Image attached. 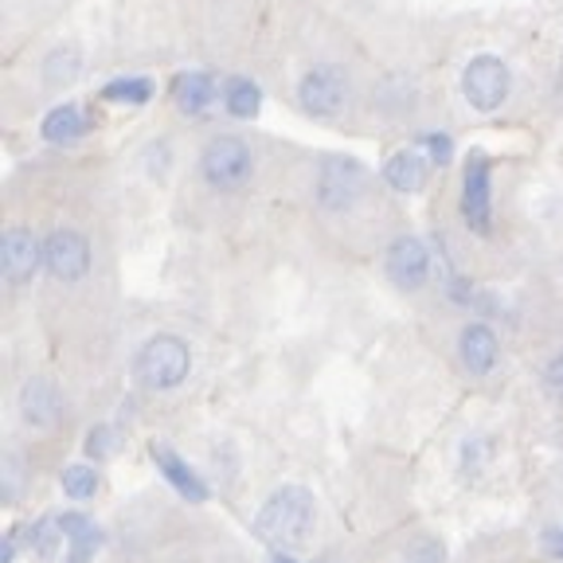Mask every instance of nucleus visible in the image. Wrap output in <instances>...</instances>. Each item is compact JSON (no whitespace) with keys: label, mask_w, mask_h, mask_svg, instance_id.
<instances>
[{"label":"nucleus","mask_w":563,"mask_h":563,"mask_svg":"<svg viewBox=\"0 0 563 563\" xmlns=\"http://www.w3.org/2000/svg\"><path fill=\"white\" fill-rule=\"evenodd\" d=\"M462 216H466L470 231L489 235L493 223V196H489V157L474 153L466 161V180H462Z\"/></svg>","instance_id":"9"},{"label":"nucleus","mask_w":563,"mask_h":563,"mask_svg":"<svg viewBox=\"0 0 563 563\" xmlns=\"http://www.w3.org/2000/svg\"><path fill=\"white\" fill-rule=\"evenodd\" d=\"M274 563H298V560H290L286 552H278V555H274Z\"/></svg>","instance_id":"27"},{"label":"nucleus","mask_w":563,"mask_h":563,"mask_svg":"<svg viewBox=\"0 0 563 563\" xmlns=\"http://www.w3.org/2000/svg\"><path fill=\"white\" fill-rule=\"evenodd\" d=\"M364 165L352 157H325L317 168V203L325 211H352L364 196Z\"/></svg>","instance_id":"5"},{"label":"nucleus","mask_w":563,"mask_h":563,"mask_svg":"<svg viewBox=\"0 0 563 563\" xmlns=\"http://www.w3.org/2000/svg\"><path fill=\"white\" fill-rule=\"evenodd\" d=\"M20 415H24V422L27 427H35V431H52L55 422L63 419L59 387L44 376L27 379V384L20 387Z\"/></svg>","instance_id":"12"},{"label":"nucleus","mask_w":563,"mask_h":563,"mask_svg":"<svg viewBox=\"0 0 563 563\" xmlns=\"http://www.w3.org/2000/svg\"><path fill=\"white\" fill-rule=\"evenodd\" d=\"M44 266L55 282H82L90 271V243L70 228H55L44 239Z\"/></svg>","instance_id":"7"},{"label":"nucleus","mask_w":563,"mask_h":563,"mask_svg":"<svg viewBox=\"0 0 563 563\" xmlns=\"http://www.w3.org/2000/svg\"><path fill=\"white\" fill-rule=\"evenodd\" d=\"M102 98H106V102L141 106V102H150V98H153V82L150 79H114L110 87L102 90Z\"/></svg>","instance_id":"20"},{"label":"nucleus","mask_w":563,"mask_h":563,"mask_svg":"<svg viewBox=\"0 0 563 563\" xmlns=\"http://www.w3.org/2000/svg\"><path fill=\"white\" fill-rule=\"evenodd\" d=\"M79 47L75 44H63L55 47L52 55L44 59V82L47 87H67V82H75V75H79Z\"/></svg>","instance_id":"19"},{"label":"nucleus","mask_w":563,"mask_h":563,"mask_svg":"<svg viewBox=\"0 0 563 563\" xmlns=\"http://www.w3.org/2000/svg\"><path fill=\"white\" fill-rule=\"evenodd\" d=\"M223 106H228L231 118H255L258 106H263V95L251 79H228L223 82Z\"/></svg>","instance_id":"18"},{"label":"nucleus","mask_w":563,"mask_h":563,"mask_svg":"<svg viewBox=\"0 0 563 563\" xmlns=\"http://www.w3.org/2000/svg\"><path fill=\"white\" fill-rule=\"evenodd\" d=\"M349 75L336 63H321V67H309L298 82V102L306 114L313 118H336L349 106Z\"/></svg>","instance_id":"4"},{"label":"nucleus","mask_w":563,"mask_h":563,"mask_svg":"<svg viewBox=\"0 0 563 563\" xmlns=\"http://www.w3.org/2000/svg\"><path fill=\"white\" fill-rule=\"evenodd\" d=\"M427 176H431V165H427V157H422L419 150L396 153V157H387V165H384V180L396 188V192H419V188L427 185Z\"/></svg>","instance_id":"14"},{"label":"nucleus","mask_w":563,"mask_h":563,"mask_svg":"<svg viewBox=\"0 0 563 563\" xmlns=\"http://www.w3.org/2000/svg\"><path fill=\"white\" fill-rule=\"evenodd\" d=\"M384 271L399 290H422L427 278H431V251H427L422 239L399 235V239H391V246H387Z\"/></svg>","instance_id":"8"},{"label":"nucleus","mask_w":563,"mask_h":563,"mask_svg":"<svg viewBox=\"0 0 563 563\" xmlns=\"http://www.w3.org/2000/svg\"><path fill=\"white\" fill-rule=\"evenodd\" d=\"M188 368H192V352L173 333L150 336L133 356V376L145 391H173L188 379Z\"/></svg>","instance_id":"2"},{"label":"nucleus","mask_w":563,"mask_h":563,"mask_svg":"<svg viewBox=\"0 0 563 563\" xmlns=\"http://www.w3.org/2000/svg\"><path fill=\"white\" fill-rule=\"evenodd\" d=\"M422 150H431L434 165H446V161L454 157V141H450L446 133H427V137H422Z\"/></svg>","instance_id":"22"},{"label":"nucleus","mask_w":563,"mask_h":563,"mask_svg":"<svg viewBox=\"0 0 563 563\" xmlns=\"http://www.w3.org/2000/svg\"><path fill=\"white\" fill-rule=\"evenodd\" d=\"M173 98L185 114H192V118L208 114L211 98H216V79H211L208 70H185V75H176Z\"/></svg>","instance_id":"13"},{"label":"nucleus","mask_w":563,"mask_h":563,"mask_svg":"<svg viewBox=\"0 0 563 563\" xmlns=\"http://www.w3.org/2000/svg\"><path fill=\"white\" fill-rule=\"evenodd\" d=\"M544 387L552 391V396H560V399H563V349L555 352L552 361L544 364Z\"/></svg>","instance_id":"24"},{"label":"nucleus","mask_w":563,"mask_h":563,"mask_svg":"<svg viewBox=\"0 0 563 563\" xmlns=\"http://www.w3.org/2000/svg\"><path fill=\"white\" fill-rule=\"evenodd\" d=\"M153 457H157L161 474L168 477V485H173L185 501H208V485L200 482V477L192 474V466H185L180 457L173 454L168 446H153Z\"/></svg>","instance_id":"15"},{"label":"nucleus","mask_w":563,"mask_h":563,"mask_svg":"<svg viewBox=\"0 0 563 563\" xmlns=\"http://www.w3.org/2000/svg\"><path fill=\"white\" fill-rule=\"evenodd\" d=\"M63 493L75 497V501H87L98 493V474L90 466H70L63 470Z\"/></svg>","instance_id":"21"},{"label":"nucleus","mask_w":563,"mask_h":563,"mask_svg":"<svg viewBox=\"0 0 563 563\" xmlns=\"http://www.w3.org/2000/svg\"><path fill=\"white\" fill-rule=\"evenodd\" d=\"M200 176L216 192H239V188H246L251 176H255V153H251V145H246L243 137H235V133L211 137L200 153Z\"/></svg>","instance_id":"3"},{"label":"nucleus","mask_w":563,"mask_h":563,"mask_svg":"<svg viewBox=\"0 0 563 563\" xmlns=\"http://www.w3.org/2000/svg\"><path fill=\"white\" fill-rule=\"evenodd\" d=\"M110 446H114V439H110V427H95L87 439V454L90 457H106L110 454Z\"/></svg>","instance_id":"25"},{"label":"nucleus","mask_w":563,"mask_h":563,"mask_svg":"<svg viewBox=\"0 0 563 563\" xmlns=\"http://www.w3.org/2000/svg\"><path fill=\"white\" fill-rule=\"evenodd\" d=\"M44 263V243L27 228H9L0 239V271L12 286H24L35 274V266Z\"/></svg>","instance_id":"10"},{"label":"nucleus","mask_w":563,"mask_h":563,"mask_svg":"<svg viewBox=\"0 0 563 563\" xmlns=\"http://www.w3.org/2000/svg\"><path fill=\"white\" fill-rule=\"evenodd\" d=\"M317 505L306 485H282L266 497V505L255 517V532L278 552H294L313 537Z\"/></svg>","instance_id":"1"},{"label":"nucleus","mask_w":563,"mask_h":563,"mask_svg":"<svg viewBox=\"0 0 563 563\" xmlns=\"http://www.w3.org/2000/svg\"><path fill=\"white\" fill-rule=\"evenodd\" d=\"M4 497H20V457L9 454V462H4Z\"/></svg>","instance_id":"26"},{"label":"nucleus","mask_w":563,"mask_h":563,"mask_svg":"<svg viewBox=\"0 0 563 563\" xmlns=\"http://www.w3.org/2000/svg\"><path fill=\"white\" fill-rule=\"evenodd\" d=\"M63 537L70 540V560L67 563H90V555L98 552V544H102V532H98V525H90L87 517H79V512H67V517L59 520Z\"/></svg>","instance_id":"17"},{"label":"nucleus","mask_w":563,"mask_h":563,"mask_svg":"<svg viewBox=\"0 0 563 563\" xmlns=\"http://www.w3.org/2000/svg\"><path fill=\"white\" fill-rule=\"evenodd\" d=\"M457 356H462V368L470 376H489L497 368V361H501V341L485 321H470L462 329V336H457Z\"/></svg>","instance_id":"11"},{"label":"nucleus","mask_w":563,"mask_h":563,"mask_svg":"<svg viewBox=\"0 0 563 563\" xmlns=\"http://www.w3.org/2000/svg\"><path fill=\"white\" fill-rule=\"evenodd\" d=\"M55 532H59V525H52V520H40V525L32 528V548L40 555H52L55 552Z\"/></svg>","instance_id":"23"},{"label":"nucleus","mask_w":563,"mask_h":563,"mask_svg":"<svg viewBox=\"0 0 563 563\" xmlns=\"http://www.w3.org/2000/svg\"><path fill=\"white\" fill-rule=\"evenodd\" d=\"M509 87H512V75L501 55H474L466 63V70H462V95L482 114H493L509 98Z\"/></svg>","instance_id":"6"},{"label":"nucleus","mask_w":563,"mask_h":563,"mask_svg":"<svg viewBox=\"0 0 563 563\" xmlns=\"http://www.w3.org/2000/svg\"><path fill=\"white\" fill-rule=\"evenodd\" d=\"M87 130H90L87 110H82V106H75V102L55 106L52 114L44 118V125H40L44 141H52V145H67V141H79Z\"/></svg>","instance_id":"16"}]
</instances>
